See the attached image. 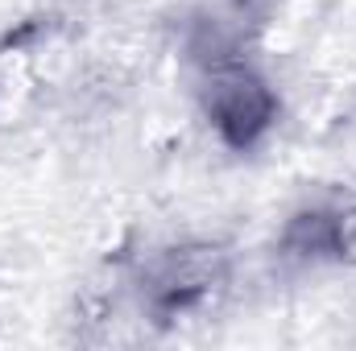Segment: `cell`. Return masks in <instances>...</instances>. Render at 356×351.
Segmentation results:
<instances>
[{
    "instance_id": "6da1fadb",
    "label": "cell",
    "mask_w": 356,
    "mask_h": 351,
    "mask_svg": "<svg viewBox=\"0 0 356 351\" xmlns=\"http://www.w3.org/2000/svg\"><path fill=\"white\" fill-rule=\"evenodd\" d=\"M266 120H269V95L257 83H236L220 99V124L236 145L253 141V132H261Z\"/></svg>"
}]
</instances>
